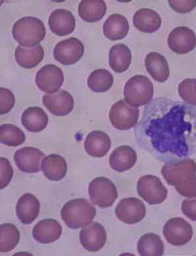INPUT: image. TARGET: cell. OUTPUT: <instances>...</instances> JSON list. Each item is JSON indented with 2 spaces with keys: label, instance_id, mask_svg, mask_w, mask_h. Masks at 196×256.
I'll return each instance as SVG.
<instances>
[{
  "label": "cell",
  "instance_id": "obj_10",
  "mask_svg": "<svg viewBox=\"0 0 196 256\" xmlns=\"http://www.w3.org/2000/svg\"><path fill=\"white\" fill-rule=\"evenodd\" d=\"M115 212L117 218L123 224H133L144 220L146 208L142 200L133 197L127 198L121 200Z\"/></svg>",
  "mask_w": 196,
  "mask_h": 256
},
{
  "label": "cell",
  "instance_id": "obj_36",
  "mask_svg": "<svg viewBox=\"0 0 196 256\" xmlns=\"http://www.w3.org/2000/svg\"><path fill=\"white\" fill-rule=\"evenodd\" d=\"M0 167H1L0 188L3 189L11 181L13 176V170L9 161L4 158H0Z\"/></svg>",
  "mask_w": 196,
  "mask_h": 256
},
{
  "label": "cell",
  "instance_id": "obj_11",
  "mask_svg": "<svg viewBox=\"0 0 196 256\" xmlns=\"http://www.w3.org/2000/svg\"><path fill=\"white\" fill-rule=\"evenodd\" d=\"M84 52L83 44L75 37L57 43L53 49L55 60L65 66L73 65L82 58Z\"/></svg>",
  "mask_w": 196,
  "mask_h": 256
},
{
  "label": "cell",
  "instance_id": "obj_31",
  "mask_svg": "<svg viewBox=\"0 0 196 256\" xmlns=\"http://www.w3.org/2000/svg\"><path fill=\"white\" fill-rule=\"evenodd\" d=\"M113 76L106 69L94 70L88 78V88L95 92H105L110 90L113 84Z\"/></svg>",
  "mask_w": 196,
  "mask_h": 256
},
{
  "label": "cell",
  "instance_id": "obj_27",
  "mask_svg": "<svg viewBox=\"0 0 196 256\" xmlns=\"http://www.w3.org/2000/svg\"><path fill=\"white\" fill-rule=\"evenodd\" d=\"M49 119L47 114L40 107L32 106L22 113L21 122L27 131L38 133L47 127Z\"/></svg>",
  "mask_w": 196,
  "mask_h": 256
},
{
  "label": "cell",
  "instance_id": "obj_13",
  "mask_svg": "<svg viewBox=\"0 0 196 256\" xmlns=\"http://www.w3.org/2000/svg\"><path fill=\"white\" fill-rule=\"evenodd\" d=\"M169 48L178 54H187L196 46V36L193 30L187 26L174 28L167 40Z\"/></svg>",
  "mask_w": 196,
  "mask_h": 256
},
{
  "label": "cell",
  "instance_id": "obj_34",
  "mask_svg": "<svg viewBox=\"0 0 196 256\" xmlns=\"http://www.w3.org/2000/svg\"><path fill=\"white\" fill-rule=\"evenodd\" d=\"M196 79L188 78L179 84L178 92L181 98L188 104L196 106V96L195 92Z\"/></svg>",
  "mask_w": 196,
  "mask_h": 256
},
{
  "label": "cell",
  "instance_id": "obj_20",
  "mask_svg": "<svg viewBox=\"0 0 196 256\" xmlns=\"http://www.w3.org/2000/svg\"><path fill=\"white\" fill-rule=\"evenodd\" d=\"M137 161L135 150L128 146H119L109 156V165L117 172H123L135 166Z\"/></svg>",
  "mask_w": 196,
  "mask_h": 256
},
{
  "label": "cell",
  "instance_id": "obj_30",
  "mask_svg": "<svg viewBox=\"0 0 196 256\" xmlns=\"http://www.w3.org/2000/svg\"><path fill=\"white\" fill-rule=\"evenodd\" d=\"M138 252L142 256H162L164 254V244L158 234L147 233L139 239Z\"/></svg>",
  "mask_w": 196,
  "mask_h": 256
},
{
  "label": "cell",
  "instance_id": "obj_6",
  "mask_svg": "<svg viewBox=\"0 0 196 256\" xmlns=\"http://www.w3.org/2000/svg\"><path fill=\"white\" fill-rule=\"evenodd\" d=\"M91 202L101 208H110L118 198V192L114 184L105 177L93 180L88 187Z\"/></svg>",
  "mask_w": 196,
  "mask_h": 256
},
{
  "label": "cell",
  "instance_id": "obj_12",
  "mask_svg": "<svg viewBox=\"0 0 196 256\" xmlns=\"http://www.w3.org/2000/svg\"><path fill=\"white\" fill-rule=\"evenodd\" d=\"M35 82L42 92L53 94L59 92L63 84V73L57 66L47 64L37 72Z\"/></svg>",
  "mask_w": 196,
  "mask_h": 256
},
{
  "label": "cell",
  "instance_id": "obj_18",
  "mask_svg": "<svg viewBox=\"0 0 196 256\" xmlns=\"http://www.w3.org/2000/svg\"><path fill=\"white\" fill-rule=\"evenodd\" d=\"M61 234V225L53 218L40 220L35 225L32 230L34 240L44 244L54 242L60 238Z\"/></svg>",
  "mask_w": 196,
  "mask_h": 256
},
{
  "label": "cell",
  "instance_id": "obj_37",
  "mask_svg": "<svg viewBox=\"0 0 196 256\" xmlns=\"http://www.w3.org/2000/svg\"><path fill=\"white\" fill-rule=\"evenodd\" d=\"M169 5L174 11L177 13L187 14L193 11L196 6V0L190 1H177V0H169Z\"/></svg>",
  "mask_w": 196,
  "mask_h": 256
},
{
  "label": "cell",
  "instance_id": "obj_28",
  "mask_svg": "<svg viewBox=\"0 0 196 256\" xmlns=\"http://www.w3.org/2000/svg\"><path fill=\"white\" fill-rule=\"evenodd\" d=\"M132 62V54L129 47L124 44H115L109 53V64L116 73H123L129 69Z\"/></svg>",
  "mask_w": 196,
  "mask_h": 256
},
{
  "label": "cell",
  "instance_id": "obj_4",
  "mask_svg": "<svg viewBox=\"0 0 196 256\" xmlns=\"http://www.w3.org/2000/svg\"><path fill=\"white\" fill-rule=\"evenodd\" d=\"M46 30L40 20L34 16H24L16 20L12 28L14 39L24 47H33L44 40Z\"/></svg>",
  "mask_w": 196,
  "mask_h": 256
},
{
  "label": "cell",
  "instance_id": "obj_38",
  "mask_svg": "<svg viewBox=\"0 0 196 256\" xmlns=\"http://www.w3.org/2000/svg\"><path fill=\"white\" fill-rule=\"evenodd\" d=\"M182 212L190 220L196 222V197L184 200L182 204Z\"/></svg>",
  "mask_w": 196,
  "mask_h": 256
},
{
  "label": "cell",
  "instance_id": "obj_3",
  "mask_svg": "<svg viewBox=\"0 0 196 256\" xmlns=\"http://www.w3.org/2000/svg\"><path fill=\"white\" fill-rule=\"evenodd\" d=\"M96 216V208L84 198L72 200L61 208L62 220L68 227L78 229L87 226Z\"/></svg>",
  "mask_w": 196,
  "mask_h": 256
},
{
  "label": "cell",
  "instance_id": "obj_7",
  "mask_svg": "<svg viewBox=\"0 0 196 256\" xmlns=\"http://www.w3.org/2000/svg\"><path fill=\"white\" fill-rule=\"evenodd\" d=\"M139 116L140 111L137 107L131 106L125 99H121L111 106L109 120L116 129L127 130L137 124Z\"/></svg>",
  "mask_w": 196,
  "mask_h": 256
},
{
  "label": "cell",
  "instance_id": "obj_22",
  "mask_svg": "<svg viewBox=\"0 0 196 256\" xmlns=\"http://www.w3.org/2000/svg\"><path fill=\"white\" fill-rule=\"evenodd\" d=\"M145 66L148 74L157 82H166L170 70L166 58L160 53L152 52L148 54L145 58Z\"/></svg>",
  "mask_w": 196,
  "mask_h": 256
},
{
  "label": "cell",
  "instance_id": "obj_39",
  "mask_svg": "<svg viewBox=\"0 0 196 256\" xmlns=\"http://www.w3.org/2000/svg\"><path fill=\"white\" fill-rule=\"evenodd\" d=\"M195 94L196 96V82H195Z\"/></svg>",
  "mask_w": 196,
  "mask_h": 256
},
{
  "label": "cell",
  "instance_id": "obj_26",
  "mask_svg": "<svg viewBox=\"0 0 196 256\" xmlns=\"http://www.w3.org/2000/svg\"><path fill=\"white\" fill-rule=\"evenodd\" d=\"M42 169L44 176L51 181H60L67 172L65 158L57 154H51L42 160Z\"/></svg>",
  "mask_w": 196,
  "mask_h": 256
},
{
  "label": "cell",
  "instance_id": "obj_5",
  "mask_svg": "<svg viewBox=\"0 0 196 256\" xmlns=\"http://www.w3.org/2000/svg\"><path fill=\"white\" fill-rule=\"evenodd\" d=\"M154 94V84L145 76H133L124 88L125 100L131 106L139 107L151 102Z\"/></svg>",
  "mask_w": 196,
  "mask_h": 256
},
{
  "label": "cell",
  "instance_id": "obj_24",
  "mask_svg": "<svg viewBox=\"0 0 196 256\" xmlns=\"http://www.w3.org/2000/svg\"><path fill=\"white\" fill-rule=\"evenodd\" d=\"M162 18L156 12L148 8L138 10L133 16V24L144 33H154L162 26Z\"/></svg>",
  "mask_w": 196,
  "mask_h": 256
},
{
  "label": "cell",
  "instance_id": "obj_35",
  "mask_svg": "<svg viewBox=\"0 0 196 256\" xmlns=\"http://www.w3.org/2000/svg\"><path fill=\"white\" fill-rule=\"evenodd\" d=\"M0 98H1L0 114L2 115L9 112L15 105V96L11 90L6 88H0Z\"/></svg>",
  "mask_w": 196,
  "mask_h": 256
},
{
  "label": "cell",
  "instance_id": "obj_19",
  "mask_svg": "<svg viewBox=\"0 0 196 256\" xmlns=\"http://www.w3.org/2000/svg\"><path fill=\"white\" fill-rule=\"evenodd\" d=\"M40 204L36 196L25 194L18 199L16 206V214L24 224L34 222L40 214Z\"/></svg>",
  "mask_w": 196,
  "mask_h": 256
},
{
  "label": "cell",
  "instance_id": "obj_29",
  "mask_svg": "<svg viewBox=\"0 0 196 256\" xmlns=\"http://www.w3.org/2000/svg\"><path fill=\"white\" fill-rule=\"evenodd\" d=\"M78 12L84 22H96L106 15L107 5L103 0H82L78 6Z\"/></svg>",
  "mask_w": 196,
  "mask_h": 256
},
{
  "label": "cell",
  "instance_id": "obj_21",
  "mask_svg": "<svg viewBox=\"0 0 196 256\" xmlns=\"http://www.w3.org/2000/svg\"><path fill=\"white\" fill-rule=\"evenodd\" d=\"M111 146L109 136L99 130L90 132L84 143L86 152L93 158H100L106 156Z\"/></svg>",
  "mask_w": 196,
  "mask_h": 256
},
{
  "label": "cell",
  "instance_id": "obj_33",
  "mask_svg": "<svg viewBox=\"0 0 196 256\" xmlns=\"http://www.w3.org/2000/svg\"><path fill=\"white\" fill-rule=\"evenodd\" d=\"M24 132L13 124H3L0 126V141L2 144L9 146H20L25 141Z\"/></svg>",
  "mask_w": 196,
  "mask_h": 256
},
{
  "label": "cell",
  "instance_id": "obj_25",
  "mask_svg": "<svg viewBox=\"0 0 196 256\" xmlns=\"http://www.w3.org/2000/svg\"><path fill=\"white\" fill-rule=\"evenodd\" d=\"M44 58V50L40 44L33 47L18 46L15 51L16 63L25 69L36 67Z\"/></svg>",
  "mask_w": 196,
  "mask_h": 256
},
{
  "label": "cell",
  "instance_id": "obj_1",
  "mask_svg": "<svg viewBox=\"0 0 196 256\" xmlns=\"http://www.w3.org/2000/svg\"><path fill=\"white\" fill-rule=\"evenodd\" d=\"M135 135L138 146L157 160L181 162L196 154V106L155 98L145 107Z\"/></svg>",
  "mask_w": 196,
  "mask_h": 256
},
{
  "label": "cell",
  "instance_id": "obj_2",
  "mask_svg": "<svg viewBox=\"0 0 196 256\" xmlns=\"http://www.w3.org/2000/svg\"><path fill=\"white\" fill-rule=\"evenodd\" d=\"M162 174L169 185L173 186L184 197H196V163L185 158L177 163H167L162 167Z\"/></svg>",
  "mask_w": 196,
  "mask_h": 256
},
{
  "label": "cell",
  "instance_id": "obj_9",
  "mask_svg": "<svg viewBox=\"0 0 196 256\" xmlns=\"http://www.w3.org/2000/svg\"><path fill=\"white\" fill-rule=\"evenodd\" d=\"M163 234L167 242L175 246L189 243L193 238V227L183 218H175L169 220L163 229Z\"/></svg>",
  "mask_w": 196,
  "mask_h": 256
},
{
  "label": "cell",
  "instance_id": "obj_23",
  "mask_svg": "<svg viewBox=\"0 0 196 256\" xmlns=\"http://www.w3.org/2000/svg\"><path fill=\"white\" fill-rule=\"evenodd\" d=\"M129 30L127 18L118 14L109 16L103 26L105 36L109 40L113 41L125 38L129 33Z\"/></svg>",
  "mask_w": 196,
  "mask_h": 256
},
{
  "label": "cell",
  "instance_id": "obj_8",
  "mask_svg": "<svg viewBox=\"0 0 196 256\" xmlns=\"http://www.w3.org/2000/svg\"><path fill=\"white\" fill-rule=\"evenodd\" d=\"M138 195L150 205H159L167 199L168 191L158 177L146 175L137 182Z\"/></svg>",
  "mask_w": 196,
  "mask_h": 256
},
{
  "label": "cell",
  "instance_id": "obj_15",
  "mask_svg": "<svg viewBox=\"0 0 196 256\" xmlns=\"http://www.w3.org/2000/svg\"><path fill=\"white\" fill-rule=\"evenodd\" d=\"M44 152L38 148L25 146L16 150L13 160L16 166L22 172L37 173L41 170V161L44 158Z\"/></svg>",
  "mask_w": 196,
  "mask_h": 256
},
{
  "label": "cell",
  "instance_id": "obj_16",
  "mask_svg": "<svg viewBox=\"0 0 196 256\" xmlns=\"http://www.w3.org/2000/svg\"><path fill=\"white\" fill-rule=\"evenodd\" d=\"M42 103L49 112L57 116L69 114L73 110L74 99L67 90H60L43 96Z\"/></svg>",
  "mask_w": 196,
  "mask_h": 256
},
{
  "label": "cell",
  "instance_id": "obj_32",
  "mask_svg": "<svg viewBox=\"0 0 196 256\" xmlns=\"http://www.w3.org/2000/svg\"><path fill=\"white\" fill-rule=\"evenodd\" d=\"M20 240V232L15 225L4 224L0 226V252H8L15 248Z\"/></svg>",
  "mask_w": 196,
  "mask_h": 256
},
{
  "label": "cell",
  "instance_id": "obj_17",
  "mask_svg": "<svg viewBox=\"0 0 196 256\" xmlns=\"http://www.w3.org/2000/svg\"><path fill=\"white\" fill-rule=\"evenodd\" d=\"M51 32L58 36L71 34L76 28V20L69 10L57 9L51 12L48 20Z\"/></svg>",
  "mask_w": 196,
  "mask_h": 256
},
{
  "label": "cell",
  "instance_id": "obj_14",
  "mask_svg": "<svg viewBox=\"0 0 196 256\" xmlns=\"http://www.w3.org/2000/svg\"><path fill=\"white\" fill-rule=\"evenodd\" d=\"M79 238L84 249L96 252L106 244L107 232L102 224L98 222H92L83 227L80 232Z\"/></svg>",
  "mask_w": 196,
  "mask_h": 256
}]
</instances>
